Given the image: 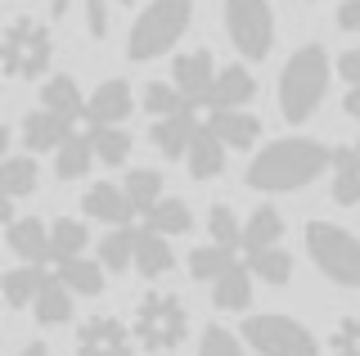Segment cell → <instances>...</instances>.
Wrapping results in <instances>:
<instances>
[{
	"label": "cell",
	"instance_id": "cell-1",
	"mask_svg": "<svg viewBox=\"0 0 360 356\" xmlns=\"http://www.w3.org/2000/svg\"><path fill=\"white\" fill-rule=\"evenodd\" d=\"M333 167V149H324L311 136H284L275 144H266L252 163H248L243 181L257 194H288V190H307L311 181H320Z\"/></svg>",
	"mask_w": 360,
	"mask_h": 356
},
{
	"label": "cell",
	"instance_id": "cell-2",
	"mask_svg": "<svg viewBox=\"0 0 360 356\" xmlns=\"http://www.w3.org/2000/svg\"><path fill=\"white\" fill-rule=\"evenodd\" d=\"M329 82H333V59L324 46H297L288 54V63L279 68V113L284 122L292 127H302V122H311L320 113L324 95H329Z\"/></svg>",
	"mask_w": 360,
	"mask_h": 356
},
{
	"label": "cell",
	"instance_id": "cell-3",
	"mask_svg": "<svg viewBox=\"0 0 360 356\" xmlns=\"http://www.w3.org/2000/svg\"><path fill=\"white\" fill-rule=\"evenodd\" d=\"M131 329H135L140 352H149V356L180 352L185 338H189V307H185V298L172 293V288H149V293H140L135 316H131Z\"/></svg>",
	"mask_w": 360,
	"mask_h": 356
},
{
	"label": "cell",
	"instance_id": "cell-4",
	"mask_svg": "<svg viewBox=\"0 0 360 356\" xmlns=\"http://www.w3.org/2000/svg\"><path fill=\"white\" fill-rule=\"evenodd\" d=\"M189 23H194V0H149L127 32V59L131 63L162 59L172 46H180Z\"/></svg>",
	"mask_w": 360,
	"mask_h": 356
},
{
	"label": "cell",
	"instance_id": "cell-5",
	"mask_svg": "<svg viewBox=\"0 0 360 356\" xmlns=\"http://www.w3.org/2000/svg\"><path fill=\"white\" fill-rule=\"evenodd\" d=\"M0 63H5L9 82H37V77L50 72L54 63V37L41 18L18 14L5 23V37H0Z\"/></svg>",
	"mask_w": 360,
	"mask_h": 356
},
{
	"label": "cell",
	"instance_id": "cell-6",
	"mask_svg": "<svg viewBox=\"0 0 360 356\" xmlns=\"http://www.w3.org/2000/svg\"><path fill=\"white\" fill-rule=\"evenodd\" d=\"M307 253L315 271L338 288H360V239L333 221H307Z\"/></svg>",
	"mask_w": 360,
	"mask_h": 356
},
{
	"label": "cell",
	"instance_id": "cell-7",
	"mask_svg": "<svg viewBox=\"0 0 360 356\" xmlns=\"http://www.w3.org/2000/svg\"><path fill=\"white\" fill-rule=\"evenodd\" d=\"M221 27L248 63H262L275 50V9H270V0H221Z\"/></svg>",
	"mask_w": 360,
	"mask_h": 356
},
{
	"label": "cell",
	"instance_id": "cell-8",
	"mask_svg": "<svg viewBox=\"0 0 360 356\" xmlns=\"http://www.w3.org/2000/svg\"><path fill=\"white\" fill-rule=\"evenodd\" d=\"M243 343L257 356H320L315 333L302 320L284 311H262V316H243Z\"/></svg>",
	"mask_w": 360,
	"mask_h": 356
},
{
	"label": "cell",
	"instance_id": "cell-9",
	"mask_svg": "<svg viewBox=\"0 0 360 356\" xmlns=\"http://www.w3.org/2000/svg\"><path fill=\"white\" fill-rule=\"evenodd\" d=\"M135 329L127 320H117L112 311H95L77 325V338H72V352L77 356H135Z\"/></svg>",
	"mask_w": 360,
	"mask_h": 356
},
{
	"label": "cell",
	"instance_id": "cell-10",
	"mask_svg": "<svg viewBox=\"0 0 360 356\" xmlns=\"http://www.w3.org/2000/svg\"><path fill=\"white\" fill-rule=\"evenodd\" d=\"M217 77H221V63L212 59V50H202V46L176 54V63H172V82L180 86V95H185L189 104L202 108V113H207V104H212Z\"/></svg>",
	"mask_w": 360,
	"mask_h": 356
},
{
	"label": "cell",
	"instance_id": "cell-11",
	"mask_svg": "<svg viewBox=\"0 0 360 356\" xmlns=\"http://www.w3.org/2000/svg\"><path fill=\"white\" fill-rule=\"evenodd\" d=\"M135 113V91L127 77H108L90 91L86 104V127H127V117Z\"/></svg>",
	"mask_w": 360,
	"mask_h": 356
},
{
	"label": "cell",
	"instance_id": "cell-12",
	"mask_svg": "<svg viewBox=\"0 0 360 356\" xmlns=\"http://www.w3.org/2000/svg\"><path fill=\"white\" fill-rule=\"evenodd\" d=\"M202 108H185V113H172V117H158L149 122V144L162 153L167 163H185L189 144H194L198 127H202Z\"/></svg>",
	"mask_w": 360,
	"mask_h": 356
},
{
	"label": "cell",
	"instance_id": "cell-13",
	"mask_svg": "<svg viewBox=\"0 0 360 356\" xmlns=\"http://www.w3.org/2000/svg\"><path fill=\"white\" fill-rule=\"evenodd\" d=\"M82 212L90 221H104L108 230H117V226H131L135 217V203H131V194H127V185H117V181H95L90 190L82 194Z\"/></svg>",
	"mask_w": 360,
	"mask_h": 356
},
{
	"label": "cell",
	"instance_id": "cell-14",
	"mask_svg": "<svg viewBox=\"0 0 360 356\" xmlns=\"http://www.w3.org/2000/svg\"><path fill=\"white\" fill-rule=\"evenodd\" d=\"M72 122H63L59 113H50V108H32L27 117H22V127H18V136H22V144H27L32 153H59V144L72 136Z\"/></svg>",
	"mask_w": 360,
	"mask_h": 356
},
{
	"label": "cell",
	"instance_id": "cell-15",
	"mask_svg": "<svg viewBox=\"0 0 360 356\" xmlns=\"http://www.w3.org/2000/svg\"><path fill=\"white\" fill-rule=\"evenodd\" d=\"M5 243H9V253H14V258H22L27 266H41V262L54 258L50 230H45L41 217H18V221H9V226H5Z\"/></svg>",
	"mask_w": 360,
	"mask_h": 356
},
{
	"label": "cell",
	"instance_id": "cell-16",
	"mask_svg": "<svg viewBox=\"0 0 360 356\" xmlns=\"http://www.w3.org/2000/svg\"><path fill=\"white\" fill-rule=\"evenodd\" d=\"M86 104H90V99L82 95V86H77L72 77H63V72L45 77V86H41V108L59 113L63 122H72V127H86Z\"/></svg>",
	"mask_w": 360,
	"mask_h": 356
},
{
	"label": "cell",
	"instance_id": "cell-17",
	"mask_svg": "<svg viewBox=\"0 0 360 356\" xmlns=\"http://www.w3.org/2000/svg\"><path fill=\"white\" fill-rule=\"evenodd\" d=\"M225 153H230V149H225V140L207 127V117H202L198 136H194V144H189V153H185L189 176H194V181H217V176L225 172Z\"/></svg>",
	"mask_w": 360,
	"mask_h": 356
},
{
	"label": "cell",
	"instance_id": "cell-18",
	"mask_svg": "<svg viewBox=\"0 0 360 356\" xmlns=\"http://www.w3.org/2000/svg\"><path fill=\"white\" fill-rule=\"evenodd\" d=\"M172 266H176V253L167 243V235H158L153 226L135 230V275L140 280H162Z\"/></svg>",
	"mask_w": 360,
	"mask_h": 356
},
{
	"label": "cell",
	"instance_id": "cell-19",
	"mask_svg": "<svg viewBox=\"0 0 360 356\" xmlns=\"http://www.w3.org/2000/svg\"><path fill=\"white\" fill-rule=\"evenodd\" d=\"M257 99V77L248 72V63H225L217 77V91H212L207 113H221V108H248Z\"/></svg>",
	"mask_w": 360,
	"mask_h": 356
},
{
	"label": "cell",
	"instance_id": "cell-20",
	"mask_svg": "<svg viewBox=\"0 0 360 356\" xmlns=\"http://www.w3.org/2000/svg\"><path fill=\"white\" fill-rule=\"evenodd\" d=\"M207 127L225 140V149H252L262 140V117L248 113V108H221V113H207Z\"/></svg>",
	"mask_w": 360,
	"mask_h": 356
},
{
	"label": "cell",
	"instance_id": "cell-21",
	"mask_svg": "<svg viewBox=\"0 0 360 356\" xmlns=\"http://www.w3.org/2000/svg\"><path fill=\"white\" fill-rule=\"evenodd\" d=\"M333 203L338 208L360 203V136L333 149Z\"/></svg>",
	"mask_w": 360,
	"mask_h": 356
},
{
	"label": "cell",
	"instance_id": "cell-22",
	"mask_svg": "<svg viewBox=\"0 0 360 356\" xmlns=\"http://www.w3.org/2000/svg\"><path fill=\"white\" fill-rule=\"evenodd\" d=\"M252 280H257V275L248 271V262L230 266V271L212 284V307L225 311V316H239V311H248V307H252Z\"/></svg>",
	"mask_w": 360,
	"mask_h": 356
},
{
	"label": "cell",
	"instance_id": "cell-23",
	"mask_svg": "<svg viewBox=\"0 0 360 356\" xmlns=\"http://www.w3.org/2000/svg\"><path fill=\"white\" fill-rule=\"evenodd\" d=\"M95 140H90V127H77L72 136L59 144V153H54V176L59 181H82V176L95 167Z\"/></svg>",
	"mask_w": 360,
	"mask_h": 356
},
{
	"label": "cell",
	"instance_id": "cell-24",
	"mask_svg": "<svg viewBox=\"0 0 360 356\" xmlns=\"http://www.w3.org/2000/svg\"><path fill=\"white\" fill-rule=\"evenodd\" d=\"M279 239H284V217H279V208H270V203L252 208V217L243 221V258L279 248Z\"/></svg>",
	"mask_w": 360,
	"mask_h": 356
},
{
	"label": "cell",
	"instance_id": "cell-25",
	"mask_svg": "<svg viewBox=\"0 0 360 356\" xmlns=\"http://www.w3.org/2000/svg\"><path fill=\"white\" fill-rule=\"evenodd\" d=\"M72 303H77V293L50 271V280H45V288H41L37 307H32V320H37V325H45V329H59V325H68V320H72Z\"/></svg>",
	"mask_w": 360,
	"mask_h": 356
},
{
	"label": "cell",
	"instance_id": "cell-26",
	"mask_svg": "<svg viewBox=\"0 0 360 356\" xmlns=\"http://www.w3.org/2000/svg\"><path fill=\"white\" fill-rule=\"evenodd\" d=\"M54 275H59V280L68 284V288H72V293L77 298H99V293H104V262H99V258H72V262H54Z\"/></svg>",
	"mask_w": 360,
	"mask_h": 356
},
{
	"label": "cell",
	"instance_id": "cell-27",
	"mask_svg": "<svg viewBox=\"0 0 360 356\" xmlns=\"http://www.w3.org/2000/svg\"><path fill=\"white\" fill-rule=\"evenodd\" d=\"M45 280H50V271L45 266H14V271H5V303L22 311V307H37V298H41V288Z\"/></svg>",
	"mask_w": 360,
	"mask_h": 356
},
{
	"label": "cell",
	"instance_id": "cell-28",
	"mask_svg": "<svg viewBox=\"0 0 360 356\" xmlns=\"http://www.w3.org/2000/svg\"><path fill=\"white\" fill-rule=\"evenodd\" d=\"M189 275L202 284H217L230 266H239V248H225V243H198L194 253H189Z\"/></svg>",
	"mask_w": 360,
	"mask_h": 356
},
{
	"label": "cell",
	"instance_id": "cell-29",
	"mask_svg": "<svg viewBox=\"0 0 360 356\" xmlns=\"http://www.w3.org/2000/svg\"><path fill=\"white\" fill-rule=\"evenodd\" d=\"M0 185H5V203H18V198H32L41 185V167L32 153H14V158H5V167H0Z\"/></svg>",
	"mask_w": 360,
	"mask_h": 356
},
{
	"label": "cell",
	"instance_id": "cell-30",
	"mask_svg": "<svg viewBox=\"0 0 360 356\" xmlns=\"http://www.w3.org/2000/svg\"><path fill=\"white\" fill-rule=\"evenodd\" d=\"M122 185H127V194H131V203H135V212H140V217H149L153 208L167 198V190H162V172H153V167H131Z\"/></svg>",
	"mask_w": 360,
	"mask_h": 356
},
{
	"label": "cell",
	"instance_id": "cell-31",
	"mask_svg": "<svg viewBox=\"0 0 360 356\" xmlns=\"http://www.w3.org/2000/svg\"><path fill=\"white\" fill-rule=\"evenodd\" d=\"M135 230L140 226H117L99 239V262H104V271H117V275L135 271Z\"/></svg>",
	"mask_w": 360,
	"mask_h": 356
},
{
	"label": "cell",
	"instance_id": "cell-32",
	"mask_svg": "<svg viewBox=\"0 0 360 356\" xmlns=\"http://www.w3.org/2000/svg\"><path fill=\"white\" fill-rule=\"evenodd\" d=\"M86 221H77V217H59L50 226V248H54V258L50 262H72V258H86Z\"/></svg>",
	"mask_w": 360,
	"mask_h": 356
},
{
	"label": "cell",
	"instance_id": "cell-33",
	"mask_svg": "<svg viewBox=\"0 0 360 356\" xmlns=\"http://www.w3.org/2000/svg\"><path fill=\"white\" fill-rule=\"evenodd\" d=\"M144 226H153L158 235L176 239V235H189V230H194V212H189V203H185V198H172V194H167L162 203H158L153 212L144 217Z\"/></svg>",
	"mask_w": 360,
	"mask_h": 356
},
{
	"label": "cell",
	"instance_id": "cell-34",
	"mask_svg": "<svg viewBox=\"0 0 360 356\" xmlns=\"http://www.w3.org/2000/svg\"><path fill=\"white\" fill-rule=\"evenodd\" d=\"M243 262H248V271L270 288H284L292 280V266H297L288 248H266V253H252V258H243Z\"/></svg>",
	"mask_w": 360,
	"mask_h": 356
},
{
	"label": "cell",
	"instance_id": "cell-35",
	"mask_svg": "<svg viewBox=\"0 0 360 356\" xmlns=\"http://www.w3.org/2000/svg\"><path fill=\"white\" fill-rule=\"evenodd\" d=\"M90 140H95V158L104 163V167H122V163H131L135 140H131V131H127V127H90Z\"/></svg>",
	"mask_w": 360,
	"mask_h": 356
},
{
	"label": "cell",
	"instance_id": "cell-36",
	"mask_svg": "<svg viewBox=\"0 0 360 356\" xmlns=\"http://www.w3.org/2000/svg\"><path fill=\"white\" fill-rule=\"evenodd\" d=\"M144 113H149V122L158 117H172V113H185V108H198V104H189L185 95H180V86L176 82H149L144 86Z\"/></svg>",
	"mask_w": 360,
	"mask_h": 356
},
{
	"label": "cell",
	"instance_id": "cell-37",
	"mask_svg": "<svg viewBox=\"0 0 360 356\" xmlns=\"http://www.w3.org/2000/svg\"><path fill=\"white\" fill-rule=\"evenodd\" d=\"M207 235L212 243H225V248H243V221L230 203H212L207 208Z\"/></svg>",
	"mask_w": 360,
	"mask_h": 356
},
{
	"label": "cell",
	"instance_id": "cell-38",
	"mask_svg": "<svg viewBox=\"0 0 360 356\" xmlns=\"http://www.w3.org/2000/svg\"><path fill=\"white\" fill-rule=\"evenodd\" d=\"M198 356H248L243 333H230L225 325H207L198 338Z\"/></svg>",
	"mask_w": 360,
	"mask_h": 356
},
{
	"label": "cell",
	"instance_id": "cell-39",
	"mask_svg": "<svg viewBox=\"0 0 360 356\" xmlns=\"http://www.w3.org/2000/svg\"><path fill=\"white\" fill-rule=\"evenodd\" d=\"M82 27L90 41H108L112 32V0H82Z\"/></svg>",
	"mask_w": 360,
	"mask_h": 356
},
{
	"label": "cell",
	"instance_id": "cell-40",
	"mask_svg": "<svg viewBox=\"0 0 360 356\" xmlns=\"http://www.w3.org/2000/svg\"><path fill=\"white\" fill-rule=\"evenodd\" d=\"M329 352H333V356H360V311L342 316V320L329 329Z\"/></svg>",
	"mask_w": 360,
	"mask_h": 356
},
{
	"label": "cell",
	"instance_id": "cell-41",
	"mask_svg": "<svg viewBox=\"0 0 360 356\" xmlns=\"http://www.w3.org/2000/svg\"><path fill=\"white\" fill-rule=\"evenodd\" d=\"M333 23H338V32H352V37H360V0H338Z\"/></svg>",
	"mask_w": 360,
	"mask_h": 356
},
{
	"label": "cell",
	"instance_id": "cell-42",
	"mask_svg": "<svg viewBox=\"0 0 360 356\" xmlns=\"http://www.w3.org/2000/svg\"><path fill=\"white\" fill-rule=\"evenodd\" d=\"M338 77H342L347 86H360V46L338 54Z\"/></svg>",
	"mask_w": 360,
	"mask_h": 356
},
{
	"label": "cell",
	"instance_id": "cell-43",
	"mask_svg": "<svg viewBox=\"0 0 360 356\" xmlns=\"http://www.w3.org/2000/svg\"><path fill=\"white\" fill-rule=\"evenodd\" d=\"M342 108H347V117H352V122H360V86H347Z\"/></svg>",
	"mask_w": 360,
	"mask_h": 356
},
{
	"label": "cell",
	"instance_id": "cell-44",
	"mask_svg": "<svg viewBox=\"0 0 360 356\" xmlns=\"http://www.w3.org/2000/svg\"><path fill=\"white\" fill-rule=\"evenodd\" d=\"M45 14H50L54 23H59V18H68V14H72V0H45Z\"/></svg>",
	"mask_w": 360,
	"mask_h": 356
},
{
	"label": "cell",
	"instance_id": "cell-45",
	"mask_svg": "<svg viewBox=\"0 0 360 356\" xmlns=\"http://www.w3.org/2000/svg\"><path fill=\"white\" fill-rule=\"evenodd\" d=\"M18 356H50V348H45V343H27Z\"/></svg>",
	"mask_w": 360,
	"mask_h": 356
},
{
	"label": "cell",
	"instance_id": "cell-46",
	"mask_svg": "<svg viewBox=\"0 0 360 356\" xmlns=\"http://www.w3.org/2000/svg\"><path fill=\"white\" fill-rule=\"evenodd\" d=\"M112 5H117V9H131V5H135V0H112Z\"/></svg>",
	"mask_w": 360,
	"mask_h": 356
},
{
	"label": "cell",
	"instance_id": "cell-47",
	"mask_svg": "<svg viewBox=\"0 0 360 356\" xmlns=\"http://www.w3.org/2000/svg\"><path fill=\"white\" fill-rule=\"evenodd\" d=\"M292 5H315V0H292Z\"/></svg>",
	"mask_w": 360,
	"mask_h": 356
}]
</instances>
